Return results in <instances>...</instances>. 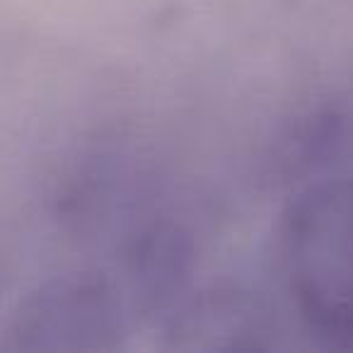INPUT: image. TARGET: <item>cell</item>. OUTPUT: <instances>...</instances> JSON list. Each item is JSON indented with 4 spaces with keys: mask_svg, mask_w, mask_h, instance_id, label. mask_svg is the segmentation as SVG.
I'll return each mask as SVG.
<instances>
[{
    "mask_svg": "<svg viewBox=\"0 0 353 353\" xmlns=\"http://www.w3.org/2000/svg\"><path fill=\"white\" fill-rule=\"evenodd\" d=\"M269 334L261 307L235 290H208L194 298L170 324L176 351H250L264 348Z\"/></svg>",
    "mask_w": 353,
    "mask_h": 353,
    "instance_id": "obj_3",
    "label": "cell"
},
{
    "mask_svg": "<svg viewBox=\"0 0 353 353\" xmlns=\"http://www.w3.org/2000/svg\"><path fill=\"white\" fill-rule=\"evenodd\" d=\"M3 334L8 351H114L123 322L104 281L63 276L27 295Z\"/></svg>",
    "mask_w": 353,
    "mask_h": 353,
    "instance_id": "obj_2",
    "label": "cell"
},
{
    "mask_svg": "<svg viewBox=\"0 0 353 353\" xmlns=\"http://www.w3.org/2000/svg\"><path fill=\"white\" fill-rule=\"evenodd\" d=\"M281 266L288 295L310 329L353 336V174L298 194L281 218Z\"/></svg>",
    "mask_w": 353,
    "mask_h": 353,
    "instance_id": "obj_1",
    "label": "cell"
}]
</instances>
